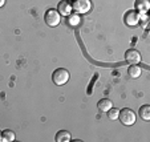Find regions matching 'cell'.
<instances>
[{
  "mask_svg": "<svg viewBox=\"0 0 150 142\" xmlns=\"http://www.w3.org/2000/svg\"><path fill=\"white\" fill-rule=\"evenodd\" d=\"M52 81L54 83V85H65L69 81V72L65 68H59L52 73Z\"/></svg>",
  "mask_w": 150,
  "mask_h": 142,
  "instance_id": "cell-1",
  "label": "cell"
},
{
  "mask_svg": "<svg viewBox=\"0 0 150 142\" xmlns=\"http://www.w3.org/2000/svg\"><path fill=\"white\" fill-rule=\"evenodd\" d=\"M118 119L121 121L124 125L126 126H130L136 122V113H134L132 109L129 108H125V109H121L118 113Z\"/></svg>",
  "mask_w": 150,
  "mask_h": 142,
  "instance_id": "cell-2",
  "label": "cell"
},
{
  "mask_svg": "<svg viewBox=\"0 0 150 142\" xmlns=\"http://www.w3.org/2000/svg\"><path fill=\"white\" fill-rule=\"evenodd\" d=\"M44 20H45V23L49 27H57L60 24V21H61V15L57 12V9L49 8L44 13Z\"/></svg>",
  "mask_w": 150,
  "mask_h": 142,
  "instance_id": "cell-3",
  "label": "cell"
},
{
  "mask_svg": "<svg viewBox=\"0 0 150 142\" xmlns=\"http://www.w3.org/2000/svg\"><path fill=\"white\" fill-rule=\"evenodd\" d=\"M72 9L74 11V13H86L92 9L91 0H73Z\"/></svg>",
  "mask_w": 150,
  "mask_h": 142,
  "instance_id": "cell-4",
  "label": "cell"
},
{
  "mask_svg": "<svg viewBox=\"0 0 150 142\" xmlns=\"http://www.w3.org/2000/svg\"><path fill=\"white\" fill-rule=\"evenodd\" d=\"M124 21L127 27H136L141 23V15L137 11H127L124 16Z\"/></svg>",
  "mask_w": 150,
  "mask_h": 142,
  "instance_id": "cell-5",
  "label": "cell"
},
{
  "mask_svg": "<svg viewBox=\"0 0 150 142\" xmlns=\"http://www.w3.org/2000/svg\"><path fill=\"white\" fill-rule=\"evenodd\" d=\"M125 60H126L127 64L137 65V64L141 63V53L136 49H127L126 53H125Z\"/></svg>",
  "mask_w": 150,
  "mask_h": 142,
  "instance_id": "cell-6",
  "label": "cell"
},
{
  "mask_svg": "<svg viewBox=\"0 0 150 142\" xmlns=\"http://www.w3.org/2000/svg\"><path fill=\"white\" fill-rule=\"evenodd\" d=\"M72 11H73V9H72V4L69 3V1H67V0L60 1L59 6H57V12L64 17H68L69 15L72 13Z\"/></svg>",
  "mask_w": 150,
  "mask_h": 142,
  "instance_id": "cell-7",
  "label": "cell"
},
{
  "mask_svg": "<svg viewBox=\"0 0 150 142\" xmlns=\"http://www.w3.org/2000/svg\"><path fill=\"white\" fill-rule=\"evenodd\" d=\"M134 6H136V9L139 15H146L147 11L150 9L149 0H136Z\"/></svg>",
  "mask_w": 150,
  "mask_h": 142,
  "instance_id": "cell-8",
  "label": "cell"
},
{
  "mask_svg": "<svg viewBox=\"0 0 150 142\" xmlns=\"http://www.w3.org/2000/svg\"><path fill=\"white\" fill-rule=\"evenodd\" d=\"M112 106H113V102H112L109 98H102V100H100L98 104H97L98 110L102 112V113H106V112H108Z\"/></svg>",
  "mask_w": 150,
  "mask_h": 142,
  "instance_id": "cell-9",
  "label": "cell"
},
{
  "mask_svg": "<svg viewBox=\"0 0 150 142\" xmlns=\"http://www.w3.org/2000/svg\"><path fill=\"white\" fill-rule=\"evenodd\" d=\"M71 139H72V137H71V133H69V131H67V130L57 131V134H56L57 142H69Z\"/></svg>",
  "mask_w": 150,
  "mask_h": 142,
  "instance_id": "cell-10",
  "label": "cell"
},
{
  "mask_svg": "<svg viewBox=\"0 0 150 142\" xmlns=\"http://www.w3.org/2000/svg\"><path fill=\"white\" fill-rule=\"evenodd\" d=\"M141 73H142V71L138 65H130L129 69H127V74H129V77H132V78H138V77L141 76Z\"/></svg>",
  "mask_w": 150,
  "mask_h": 142,
  "instance_id": "cell-11",
  "label": "cell"
},
{
  "mask_svg": "<svg viewBox=\"0 0 150 142\" xmlns=\"http://www.w3.org/2000/svg\"><path fill=\"white\" fill-rule=\"evenodd\" d=\"M139 117H141L144 121H150V106L149 105H144L139 108L138 112Z\"/></svg>",
  "mask_w": 150,
  "mask_h": 142,
  "instance_id": "cell-12",
  "label": "cell"
},
{
  "mask_svg": "<svg viewBox=\"0 0 150 142\" xmlns=\"http://www.w3.org/2000/svg\"><path fill=\"white\" fill-rule=\"evenodd\" d=\"M16 139V136L12 130H4L1 131V141L3 142H12Z\"/></svg>",
  "mask_w": 150,
  "mask_h": 142,
  "instance_id": "cell-13",
  "label": "cell"
},
{
  "mask_svg": "<svg viewBox=\"0 0 150 142\" xmlns=\"http://www.w3.org/2000/svg\"><path fill=\"white\" fill-rule=\"evenodd\" d=\"M68 21H69V24H71V25H73V27L79 25V24H80V17H79V15H77V13H71V15L68 16Z\"/></svg>",
  "mask_w": 150,
  "mask_h": 142,
  "instance_id": "cell-14",
  "label": "cell"
},
{
  "mask_svg": "<svg viewBox=\"0 0 150 142\" xmlns=\"http://www.w3.org/2000/svg\"><path fill=\"white\" fill-rule=\"evenodd\" d=\"M106 113H108L109 119H117V118H118V113H120V110H118L117 108H113V106H112V108L109 109V110L106 112Z\"/></svg>",
  "mask_w": 150,
  "mask_h": 142,
  "instance_id": "cell-15",
  "label": "cell"
},
{
  "mask_svg": "<svg viewBox=\"0 0 150 142\" xmlns=\"http://www.w3.org/2000/svg\"><path fill=\"white\" fill-rule=\"evenodd\" d=\"M4 4H6V0H0V8H1Z\"/></svg>",
  "mask_w": 150,
  "mask_h": 142,
  "instance_id": "cell-16",
  "label": "cell"
},
{
  "mask_svg": "<svg viewBox=\"0 0 150 142\" xmlns=\"http://www.w3.org/2000/svg\"><path fill=\"white\" fill-rule=\"evenodd\" d=\"M0 141H1V131H0Z\"/></svg>",
  "mask_w": 150,
  "mask_h": 142,
  "instance_id": "cell-17",
  "label": "cell"
}]
</instances>
